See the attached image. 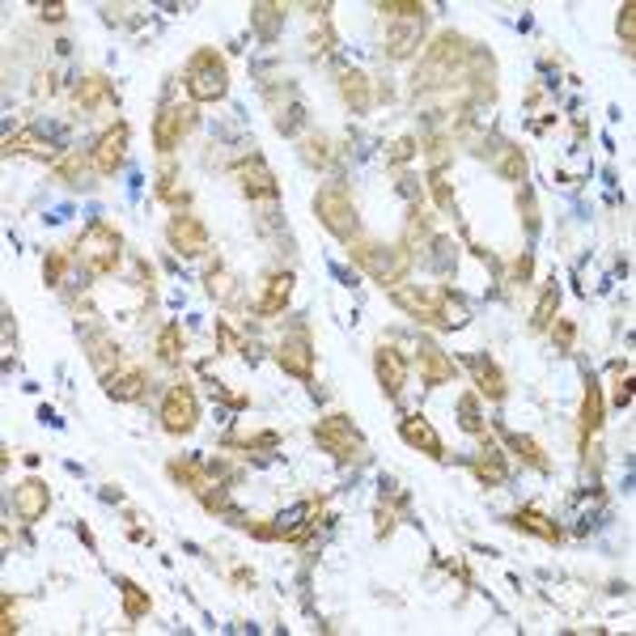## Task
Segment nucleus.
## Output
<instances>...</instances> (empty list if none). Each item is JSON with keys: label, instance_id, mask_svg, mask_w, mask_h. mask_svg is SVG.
Returning a JSON list of instances; mask_svg holds the SVG:
<instances>
[{"label": "nucleus", "instance_id": "nucleus-1", "mask_svg": "<svg viewBox=\"0 0 636 636\" xmlns=\"http://www.w3.org/2000/svg\"><path fill=\"white\" fill-rule=\"evenodd\" d=\"M471 55H475V52H471V43L463 39V34H455V30H442V34L429 43L425 60L416 64L412 90H416V93H425V90H442V85H455L458 77H467Z\"/></svg>", "mask_w": 636, "mask_h": 636}, {"label": "nucleus", "instance_id": "nucleus-2", "mask_svg": "<svg viewBox=\"0 0 636 636\" xmlns=\"http://www.w3.org/2000/svg\"><path fill=\"white\" fill-rule=\"evenodd\" d=\"M390 301L407 310L412 318L420 323H433V327H463L467 323V306L450 293V289H420V285H395L390 289Z\"/></svg>", "mask_w": 636, "mask_h": 636}, {"label": "nucleus", "instance_id": "nucleus-3", "mask_svg": "<svg viewBox=\"0 0 636 636\" xmlns=\"http://www.w3.org/2000/svg\"><path fill=\"white\" fill-rule=\"evenodd\" d=\"M352 259H357V268H361L365 276H374L377 285H403L407 280V272H412V250L403 247V242H395V247H382V242H369V238H357V242H348Z\"/></svg>", "mask_w": 636, "mask_h": 636}, {"label": "nucleus", "instance_id": "nucleus-4", "mask_svg": "<svg viewBox=\"0 0 636 636\" xmlns=\"http://www.w3.org/2000/svg\"><path fill=\"white\" fill-rule=\"evenodd\" d=\"M182 85L191 93V103H221L230 93V64L217 47H195L187 68H182Z\"/></svg>", "mask_w": 636, "mask_h": 636}, {"label": "nucleus", "instance_id": "nucleus-5", "mask_svg": "<svg viewBox=\"0 0 636 636\" xmlns=\"http://www.w3.org/2000/svg\"><path fill=\"white\" fill-rule=\"evenodd\" d=\"M314 217L327 234H336L339 242H357L361 238V217H357V204H352V191L344 182H327L314 195Z\"/></svg>", "mask_w": 636, "mask_h": 636}, {"label": "nucleus", "instance_id": "nucleus-6", "mask_svg": "<svg viewBox=\"0 0 636 636\" xmlns=\"http://www.w3.org/2000/svg\"><path fill=\"white\" fill-rule=\"evenodd\" d=\"M119 250H123V238L111 221H90L85 225V234L77 242V255L85 263V272L90 276H111L119 268Z\"/></svg>", "mask_w": 636, "mask_h": 636}, {"label": "nucleus", "instance_id": "nucleus-7", "mask_svg": "<svg viewBox=\"0 0 636 636\" xmlns=\"http://www.w3.org/2000/svg\"><path fill=\"white\" fill-rule=\"evenodd\" d=\"M195 425H200V399H195V390L187 382L170 386L166 399H161V429L170 437H187V433H195Z\"/></svg>", "mask_w": 636, "mask_h": 636}, {"label": "nucleus", "instance_id": "nucleus-8", "mask_svg": "<svg viewBox=\"0 0 636 636\" xmlns=\"http://www.w3.org/2000/svg\"><path fill=\"white\" fill-rule=\"evenodd\" d=\"M191 128H195V111H191V106L166 103L161 111H157V119H153V149L161 157H170L182 141H187V132H191Z\"/></svg>", "mask_w": 636, "mask_h": 636}, {"label": "nucleus", "instance_id": "nucleus-9", "mask_svg": "<svg viewBox=\"0 0 636 636\" xmlns=\"http://www.w3.org/2000/svg\"><path fill=\"white\" fill-rule=\"evenodd\" d=\"M314 442H318V450H327L331 458H339V463H348V458L361 450V437H357V429H352V416H344V412L323 416L318 429H314Z\"/></svg>", "mask_w": 636, "mask_h": 636}, {"label": "nucleus", "instance_id": "nucleus-10", "mask_svg": "<svg viewBox=\"0 0 636 636\" xmlns=\"http://www.w3.org/2000/svg\"><path fill=\"white\" fill-rule=\"evenodd\" d=\"M166 242H170V250H179L182 259H200L208 250V230L191 212H174L166 221Z\"/></svg>", "mask_w": 636, "mask_h": 636}, {"label": "nucleus", "instance_id": "nucleus-11", "mask_svg": "<svg viewBox=\"0 0 636 636\" xmlns=\"http://www.w3.org/2000/svg\"><path fill=\"white\" fill-rule=\"evenodd\" d=\"M128 141H132L128 123H111V128L98 136L90 161H93V170H98L103 179H115L119 170H123V161H128Z\"/></svg>", "mask_w": 636, "mask_h": 636}, {"label": "nucleus", "instance_id": "nucleus-12", "mask_svg": "<svg viewBox=\"0 0 636 636\" xmlns=\"http://www.w3.org/2000/svg\"><path fill=\"white\" fill-rule=\"evenodd\" d=\"M276 365L285 369L289 377L298 382H314V348H310V336L306 331H293L276 344Z\"/></svg>", "mask_w": 636, "mask_h": 636}, {"label": "nucleus", "instance_id": "nucleus-13", "mask_svg": "<svg viewBox=\"0 0 636 636\" xmlns=\"http://www.w3.org/2000/svg\"><path fill=\"white\" fill-rule=\"evenodd\" d=\"M374 374H377V386L386 399H399L403 386H407V361H403V352L395 344H377L374 352Z\"/></svg>", "mask_w": 636, "mask_h": 636}, {"label": "nucleus", "instance_id": "nucleus-14", "mask_svg": "<svg viewBox=\"0 0 636 636\" xmlns=\"http://www.w3.org/2000/svg\"><path fill=\"white\" fill-rule=\"evenodd\" d=\"M234 179L242 182V195H250V200H276V195H280V182H276V174L268 170L263 157H247V161H238Z\"/></svg>", "mask_w": 636, "mask_h": 636}, {"label": "nucleus", "instance_id": "nucleus-15", "mask_svg": "<svg viewBox=\"0 0 636 636\" xmlns=\"http://www.w3.org/2000/svg\"><path fill=\"white\" fill-rule=\"evenodd\" d=\"M416 361H420V382H425V386H450L458 377V365L450 361L433 339H420V344H416Z\"/></svg>", "mask_w": 636, "mask_h": 636}, {"label": "nucleus", "instance_id": "nucleus-16", "mask_svg": "<svg viewBox=\"0 0 636 636\" xmlns=\"http://www.w3.org/2000/svg\"><path fill=\"white\" fill-rule=\"evenodd\" d=\"M399 437L412 445V450H420V455L437 458V463L445 458V442L437 437V429H433L429 416H407V420H399Z\"/></svg>", "mask_w": 636, "mask_h": 636}, {"label": "nucleus", "instance_id": "nucleus-17", "mask_svg": "<svg viewBox=\"0 0 636 636\" xmlns=\"http://www.w3.org/2000/svg\"><path fill=\"white\" fill-rule=\"evenodd\" d=\"M47 509H52V488H47L43 480H22L14 488V514L22 522L47 518Z\"/></svg>", "mask_w": 636, "mask_h": 636}, {"label": "nucleus", "instance_id": "nucleus-18", "mask_svg": "<svg viewBox=\"0 0 636 636\" xmlns=\"http://www.w3.org/2000/svg\"><path fill=\"white\" fill-rule=\"evenodd\" d=\"M103 386H106V395H111V399L132 403V399H141V395H144V386H149V374H144L141 365H115V369L103 377Z\"/></svg>", "mask_w": 636, "mask_h": 636}, {"label": "nucleus", "instance_id": "nucleus-19", "mask_svg": "<svg viewBox=\"0 0 636 636\" xmlns=\"http://www.w3.org/2000/svg\"><path fill=\"white\" fill-rule=\"evenodd\" d=\"M289 298H293V276H289V272H272L268 280H263V293H259V301H255L250 310L259 314V318H276V314H285Z\"/></svg>", "mask_w": 636, "mask_h": 636}, {"label": "nucleus", "instance_id": "nucleus-20", "mask_svg": "<svg viewBox=\"0 0 636 636\" xmlns=\"http://www.w3.org/2000/svg\"><path fill=\"white\" fill-rule=\"evenodd\" d=\"M602 412H607L602 386L590 377V382H585V395H582V416H577V437H582V445H590V437L602 429Z\"/></svg>", "mask_w": 636, "mask_h": 636}, {"label": "nucleus", "instance_id": "nucleus-21", "mask_svg": "<svg viewBox=\"0 0 636 636\" xmlns=\"http://www.w3.org/2000/svg\"><path fill=\"white\" fill-rule=\"evenodd\" d=\"M339 98L352 106V115H365V111L374 106V81L365 77L361 68H348V73L339 77Z\"/></svg>", "mask_w": 636, "mask_h": 636}, {"label": "nucleus", "instance_id": "nucleus-22", "mask_svg": "<svg viewBox=\"0 0 636 636\" xmlns=\"http://www.w3.org/2000/svg\"><path fill=\"white\" fill-rule=\"evenodd\" d=\"M509 526H514V531H522V534H534V539H543V543H560V539H564V531H560L556 522L547 518V514H539V509H518V514H514V518H509Z\"/></svg>", "mask_w": 636, "mask_h": 636}, {"label": "nucleus", "instance_id": "nucleus-23", "mask_svg": "<svg viewBox=\"0 0 636 636\" xmlns=\"http://www.w3.org/2000/svg\"><path fill=\"white\" fill-rule=\"evenodd\" d=\"M471 475L480 484H488V488H501V484L509 480V463H505V455L496 450V445H484L480 455L471 458Z\"/></svg>", "mask_w": 636, "mask_h": 636}, {"label": "nucleus", "instance_id": "nucleus-24", "mask_svg": "<svg viewBox=\"0 0 636 636\" xmlns=\"http://www.w3.org/2000/svg\"><path fill=\"white\" fill-rule=\"evenodd\" d=\"M420 34H425V17H416V22H390L386 52L395 55V60H407V55L420 47Z\"/></svg>", "mask_w": 636, "mask_h": 636}, {"label": "nucleus", "instance_id": "nucleus-25", "mask_svg": "<svg viewBox=\"0 0 636 636\" xmlns=\"http://www.w3.org/2000/svg\"><path fill=\"white\" fill-rule=\"evenodd\" d=\"M73 103H77L81 111H98V106H111V103H115V93H111V81H106L103 73H90V77H81L77 93H73Z\"/></svg>", "mask_w": 636, "mask_h": 636}, {"label": "nucleus", "instance_id": "nucleus-26", "mask_svg": "<svg viewBox=\"0 0 636 636\" xmlns=\"http://www.w3.org/2000/svg\"><path fill=\"white\" fill-rule=\"evenodd\" d=\"M166 471H170V480L179 484V488H187V493H204L208 488V480H204V467L195 463V458H170L166 463Z\"/></svg>", "mask_w": 636, "mask_h": 636}, {"label": "nucleus", "instance_id": "nucleus-27", "mask_svg": "<svg viewBox=\"0 0 636 636\" xmlns=\"http://www.w3.org/2000/svg\"><path fill=\"white\" fill-rule=\"evenodd\" d=\"M505 442H509V450L526 463V467H534V471H547L552 463H547V455H543V445L534 442V437H526V433H505Z\"/></svg>", "mask_w": 636, "mask_h": 636}, {"label": "nucleus", "instance_id": "nucleus-28", "mask_svg": "<svg viewBox=\"0 0 636 636\" xmlns=\"http://www.w3.org/2000/svg\"><path fill=\"white\" fill-rule=\"evenodd\" d=\"M119 594H123V620H128V623L144 620V615H149V607H153V602H149V594H144L136 582H128V577H119Z\"/></svg>", "mask_w": 636, "mask_h": 636}, {"label": "nucleus", "instance_id": "nucleus-29", "mask_svg": "<svg viewBox=\"0 0 636 636\" xmlns=\"http://www.w3.org/2000/svg\"><path fill=\"white\" fill-rule=\"evenodd\" d=\"M85 348H90V365L93 369H98V374H111V361L119 365V344L111 336H103V331H98V336H90L85 339Z\"/></svg>", "mask_w": 636, "mask_h": 636}, {"label": "nucleus", "instance_id": "nucleus-30", "mask_svg": "<svg viewBox=\"0 0 636 636\" xmlns=\"http://www.w3.org/2000/svg\"><path fill=\"white\" fill-rule=\"evenodd\" d=\"M475 386H480V395H488V399H505V377H501V369H496V361H484V357H475Z\"/></svg>", "mask_w": 636, "mask_h": 636}, {"label": "nucleus", "instance_id": "nucleus-31", "mask_svg": "<svg viewBox=\"0 0 636 636\" xmlns=\"http://www.w3.org/2000/svg\"><path fill=\"white\" fill-rule=\"evenodd\" d=\"M157 200H166V204H182L187 200V191L179 187V170H174V161L170 157H161V166H157Z\"/></svg>", "mask_w": 636, "mask_h": 636}, {"label": "nucleus", "instance_id": "nucleus-32", "mask_svg": "<svg viewBox=\"0 0 636 636\" xmlns=\"http://www.w3.org/2000/svg\"><path fill=\"white\" fill-rule=\"evenodd\" d=\"M280 22H285V5H255V9H250V26H255V34L268 43L276 39V26H280Z\"/></svg>", "mask_w": 636, "mask_h": 636}, {"label": "nucleus", "instance_id": "nucleus-33", "mask_svg": "<svg viewBox=\"0 0 636 636\" xmlns=\"http://www.w3.org/2000/svg\"><path fill=\"white\" fill-rule=\"evenodd\" d=\"M458 429L471 437H484V416H480V390H467L458 399Z\"/></svg>", "mask_w": 636, "mask_h": 636}, {"label": "nucleus", "instance_id": "nucleus-34", "mask_svg": "<svg viewBox=\"0 0 636 636\" xmlns=\"http://www.w3.org/2000/svg\"><path fill=\"white\" fill-rule=\"evenodd\" d=\"M153 348H157V357H161L166 365H179L182 361V327L179 323H166L161 331H157Z\"/></svg>", "mask_w": 636, "mask_h": 636}, {"label": "nucleus", "instance_id": "nucleus-35", "mask_svg": "<svg viewBox=\"0 0 636 636\" xmlns=\"http://www.w3.org/2000/svg\"><path fill=\"white\" fill-rule=\"evenodd\" d=\"M496 174L509 182H526V153H522L518 144H505L501 157H496Z\"/></svg>", "mask_w": 636, "mask_h": 636}, {"label": "nucleus", "instance_id": "nucleus-36", "mask_svg": "<svg viewBox=\"0 0 636 636\" xmlns=\"http://www.w3.org/2000/svg\"><path fill=\"white\" fill-rule=\"evenodd\" d=\"M556 310H560V289L547 285L539 306H534V314H531V331H547V327L556 323Z\"/></svg>", "mask_w": 636, "mask_h": 636}, {"label": "nucleus", "instance_id": "nucleus-37", "mask_svg": "<svg viewBox=\"0 0 636 636\" xmlns=\"http://www.w3.org/2000/svg\"><path fill=\"white\" fill-rule=\"evenodd\" d=\"M377 14L386 17V22H416V17H429V9L420 0H382Z\"/></svg>", "mask_w": 636, "mask_h": 636}, {"label": "nucleus", "instance_id": "nucleus-38", "mask_svg": "<svg viewBox=\"0 0 636 636\" xmlns=\"http://www.w3.org/2000/svg\"><path fill=\"white\" fill-rule=\"evenodd\" d=\"M429 191H433V200H437L442 212H455V187H450L445 166H429Z\"/></svg>", "mask_w": 636, "mask_h": 636}, {"label": "nucleus", "instance_id": "nucleus-39", "mask_svg": "<svg viewBox=\"0 0 636 636\" xmlns=\"http://www.w3.org/2000/svg\"><path fill=\"white\" fill-rule=\"evenodd\" d=\"M204 285H208V293L217 301H234V276L225 272V263H212L204 272Z\"/></svg>", "mask_w": 636, "mask_h": 636}, {"label": "nucleus", "instance_id": "nucleus-40", "mask_svg": "<svg viewBox=\"0 0 636 636\" xmlns=\"http://www.w3.org/2000/svg\"><path fill=\"white\" fill-rule=\"evenodd\" d=\"M68 263H73V255H68L64 247L47 250V259H43V285H47V289L60 285V280H64V272H68Z\"/></svg>", "mask_w": 636, "mask_h": 636}, {"label": "nucleus", "instance_id": "nucleus-41", "mask_svg": "<svg viewBox=\"0 0 636 636\" xmlns=\"http://www.w3.org/2000/svg\"><path fill=\"white\" fill-rule=\"evenodd\" d=\"M615 30H620L623 52H636V5H620V17H615Z\"/></svg>", "mask_w": 636, "mask_h": 636}, {"label": "nucleus", "instance_id": "nucleus-42", "mask_svg": "<svg viewBox=\"0 0 636 636\" xmlns=\"http://www.w3.org/2000/svg\"><path fill=\"white\" fill-rule=\"evenodd\" d=\"M416 153H420V141H416V136H399V141H390L386 161L390 166H407Z\"/></svg>", "mask_w": 636, "mask_h": 636}, {"label": "nucleus", "instance_id": "nucleus-43", "mask_svg": "<svg viewBox=\"0 0 636 636\" xmlns=\"http://www.w3.org/2000/svg\"><path fill=\"white\" fill-rule=\"evenodd\" d=\"M552 331V339H556V348L560 352H572V339H577V327L569 323V318H556V323L547 327Z\"/></svg>", "mask_w": 636, "mask_h": 636}, {"label": "nucleus", "instance_id": "nucleus-44", "mask_svg": "<svg viewBox=\"0 0 636 636\" xmlns=\"http://www.w3.org/2000/svg\"><path fill=\"white\" fill-rule=\"evenodd\" d=\"M306 161H310V166H327V161H331L323 136H310V141H306Z\"/></svg>", "mask_w": 636, "mask_h": 636}, {"label": "nucleus", "instance_id": "nucleus-45", "mask_svg": "<svg viewBox=\"0 0 636 636\" xmlns=\"http://www.w3.org/2000/svg\"><path fill=\"white\" fill-rule=\"evenodd\" d=\"M22 623H17V611H14V598L5 594V602H0V632L5 636H14Z\"/></svg>", "mask_w": 636, "mask_h": 636}, {"label": "nucleus", "instance_id": "nucleus-46", "mask_svg": "<svg viewBox=\"0 0 636 636\" xmlns=\"http://www.w3.org/2000/svg\"><path fill=\"white\" fill-rule=\"evenodd\" d=\"M81 170H85V166H81V157H73V153L55 161V174H60V179H68V182H77V179H81Z\"/></svg>", "mask_w": 636, "mask_h": 636}, {"label": "nucleus", "instance_id": "nucleus-47", "mask_svg": "<svg viewBox=\"0 0 636 636\" xmlns=\"http://www.w3.org/2000/svg\"><path fill=\"white\" fill-rule=\"evenodd\" d=\"M238 526H242V531H250V534H259V539H276V526H268V518H242L238 522Z\"/></svg>", "mask_w": 636, "mask_h": 636}, {"label": "nucleus", "instance_id": "nucleus-48", "mask_svg": "<svg viewBox=\"0 0 636 636\" xmlns=\"http://www.w3.org/2000/svg\"><path fill=\"white\" fill-rule=\"evenodd\" d=\"M217 336H221L225 352H238V348H242V339H238V331H234L230 323H217Z\"/></svg>", "mask_w": 636, "mask_h": 636}, {"label": "nucleus", "instance_id": "nucleus-49", "mask_svg": "<svg viewBox=\"0 0 636 636\" xmlns=\"http://www.w3.org/2000/svg\"><path fill=\"white\" fill-rule=\"evenodd\" d=\"M628 403H632V374H623L615 386V407H628Z\"/></svg>", "mask_w": 636, "mask_h": 636}, {"label": "nucleus", "instance_id": "nucleus-50", "mask_svg": "<svg viewBox=\"0 0 636 636\" xmlns=\"http://www.w3.org/2000/svg\"><path fill=\"white\" fill-rule=\"evenodd\" d=\"M531 272H534V259H531V255L514 259V280H522V285H526V280H531Z\"/></svg>", "mask_w": 636, "mask_h": 636}, {"label": "nucleus", "instance_id": "nucleus-51", "mask_svg": "<svg viewBox=\"0 0 636 636\" xmlns=\"http://www.w3.org/2000/svg\"><path fill=\"white\" fill-rule=\"evenodd\" d=\"M39 14H43V22H64V17H68V9H64V5H60V0H55V5H43Z\"/></svg>", "mask_w": 636, "mask_h": 636}, {"label": "nucleus", "instance_id": "nucleus-52", "mask_svg": "<svg viewBox=\"0 0 636 636\" xmlns=\"http://www.w3.org/2000/svg\"><path fill=\"white\" fill-rule=\"evenodd\" d=\"M55 90V77L47 73V77H39V93H52Z\"/></svg>", "mask_w": 636, "mask_h": 636}]
</instances>
